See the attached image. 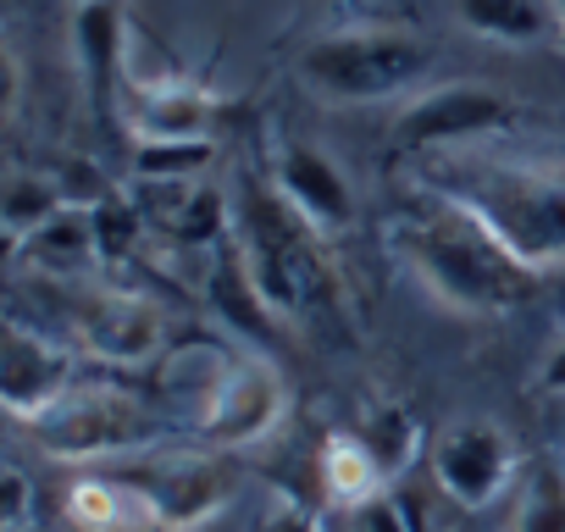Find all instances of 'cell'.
I'll list each match as a JSON object with an SVG mask.
<instances>
[{"label": "cell", "mask_w": 565, "mask_h": 532, "mask_svg": "<svg viewBox=\"0 0 565 532\" xmlns=\"http://www.w3.org/2000/svg\"><path fill=\"white\" fill-rule=\"evenodd\" d=\"M271 532H311V526H306V521L295 515V521H282V526H271Z\"/></svg>", "instance_id": "83f0119b"}, {"label": "cell", "mask_w": 565, "mask_h": 532, "mask_svg": "<svg viewBox=\"0 0 565 532\" xmlns=\"http://www.w3.org/2000/svg\"><path fill=\"white\" fill-rule=\"evenodd\" d=\"M422 189L477 216L526 273H565V161L444 150L422 167Z\"/></svg>", "instance_id": "7a4b0ae2"}, {"label": "cell", "mask_w": 565, "mask_h": 532, "mask_svg": "<svg viewBox=\"0 0 565 532\" xmlns=\"http://www.w3.org/2000/svg\"><path fill=\"white\" fill-rule=\"evenodd\" d=\"M388 249L405 273L455 317H510L537 295V273L526 266L460 205L422 189L394 211Z\"/></svg>", "instance_id": "6da1fadb"}, {"label": "cell", "mask_w": 565, "mask_h": 532, "mask_svg": "<svg viewBox=\"0 0 565 532\" xmlns=\"http://www.w3.org/2000/svg\"><path fill=\"white\" fill-rule=\"evenodd\" d=\"M40 526V488L23 466L0 471V532H34Z\"/></svg>", "instance_id": "484cf974"}, {"label": "cell", "mask_w": 565, "mask_h": 532, "mask_svg": "<svg viewBox=\"0 0 565 532\" xmlns=\"http://www.w3.org/2000/svg\"><path fill=\"white\" fill-rule=\"evenodd\" d=\"M67 211V200H62V189H56V178L45 172H18L12 183H7V205H0V222H7V255L18 249V244H29L45 222H56Z\"/></svg>", "instance_id": "44dd1931"}, {"label": "cell", "mask_w": 565, "mask_h": 532, "mask_svg": "<svg viewBox=\"0 0 565 532\" xmlns=\"http://www.w3.org/2000/svg\"><path fill=\"white\" fill-rule=\"evenodd\" d=\"M282 416H289V383H282V372L266 355H238L194 438H205L211 449H244V444H260L266 433H277Z\"/></svg>", "instance_id": "9c48e42d"}, {"label": "cell", "mask_w": 565, "mask_h": 532, "mask_svg": "<svg viewBox=\"0 0 565 532\" xmlns=\"http://www.w3.org/2000/svg\"><path fill=\"white\" fill-rule=\"evenodd\" d=\"M139 532H178V526H161V521H156V526H139Z\"/></svg>", "instance_id": "f1b7e54d"}, {"label": "cell", "mask_w": 565, "mask_h": 532, "mask_svg": "<svg viewBox=\"0 0 565 532\" xmlns=\"http://www.w3.org/2000/svg\"><path fill=\"white\" fill-rule=\"evenodd\" d=\"M433 477L444 488V499H455L460 510H488L499 504L515 477H521V455H515V438L499 427V422H449L433 444Z\"/></svg>", "instance_id": "8992f818"}, {"label": "cell", "mask_w": 565, "mask_h": 532, "mask_svg": "<svg viewBox=\"0 0 565 532\" xmlns=\"http://www.w3.org/2000/svg\"><path fill=\"white\" fill-rule=\"evenodd\" d=\"M78 311H67L78 350L111 361V366H145L167 355V322L145 295L128 289H78L73 284Z\"/></svg>", "instance_id": "ba28073f"}, {"label": "cell", "mask_w": 565, "mask_h": 532, "mask_svg": "<svg viewBox=\"0 0 565 532\" xmlns=\"http://www.w3.org/2000/svg\"><path fill=\"white\" fill-rule=\"evenodd\" d=\"M78 389H84L78 344H62L45 328H34L23 311H12L7 317V355H0V405H7V416L34 427Z\"/></svg>", "instance_id": "5b68a950"}, {"label": "cell", "mask_w": 565, "mask_h": 532, "mask_svg": "<svg viewBox=\"0 0 565 532\" xmlns=\"http://www.w3.org/2000/svg\"><path fill=\"white\" fill-rule=\"evenodd\" d=\"M233 361H238V350H227V344H178L161 355V394L172 400V411L183 416L189 433H200V422L211 416Z\"/></svg>", "instance_id": "9a60e30c"}, {"label": "cell", "mask_w": 565, "mask_h": 532, "mask_svg": "<svg viewBox=\"0 0 565 532\" xmlns=\"http://www.w3.org/2000/svg\"><path fill=\"white\" fill-rule=\"evenodd\" d=\"M317 477H322V493L333 504H350V510H366L372 499L388 493V477L361 433H333L317 455Z\"/></svg>", "instance_id": "d6986e66"}, {"label": "cell", "mask_w": 565, "mask_h": 532, "mask_svg": "<svg viewBox=\"0 0 565 532\" xmlns=\"http://www.w3.org/2000/svg\"><path fill=\"white\" fill-rule=\"evenodd\" d=\"M537 389L554 394V400H565V339L543 355V366H537Z\"/></svg>", "instance_id": "4316f807"}, {"label": "cell", "mask_w": 565, "mask_h": 532, "mask_svg": "<svg viewBox=\"0 0 565 532\" xmlns=\"http://www.w3.org/2000/svg\"><path fill=\"white\" fill-rule=\"evenodd\" d=\"M18 266H34L45 278H67V284H84V273L100 266V249H95V227H89V211H62L56 222H45L29 244L12 249Z\"/></svg>", "instance_id": "e0dca14e"}, {"label": "cell", "mask_w": 565, "mask_h": 532, "mask_svg": "<svg viewBox=\"0 0 565 532\" xmlns=\"http://www.w3.org/2000/svg\"><path fill=\"white\" fill-rule=\"evenodd\" d=\"M89 227H95V249H100V266H117V260H128L134 249H139V238H145V216H139V205H134V194H111L106 205H95L89 211Z\"/></svg>", "instance_id": "cb8c5ba5"}, {"label": "cell", "mask_w": 565, "mask_h": 532, "mask_svg": "<svg viewBox=\"0 0 565 532\" xmlns=\"http://www.w3.org/2000/svg\"><path fill=\"white\" fill-rule=\"evenodd\" d=\"M271 189L282 194L311 233L322 238H339L350 222H355V194H350V178L333 167V156H322L317 145H300V139H277L271 150Z\"/></svg>", "instance_id": "30bf717a"}, {"label": "cell", "mask_w": 565, "mask_h": 532, "mask_svg": "<svg viewBox=\"0 0 565 532\" xmlns=\"http://www.w3.org/2000/svg\"><path fill=\"white\" fill-rule=\"evenodd\" d=\"M34 438L51 460H117V455H145L161 438V416L134 400L128 389H106V383H84L78 394H67L45 422H34Z\"/></svg>", "instance_id": "277c9868"}, {"label": "cell", "mask_w": 565, "mask_h": 532, "mask_svg": "<svg viewBox=\"0 0 565 532\" xmlns=\"http://www.w3.org/2000/svg\"><path fill=\"white\" fill-rule=\"evenodd\" d=\"M510 532H565V466L537 460L521 482Z\"/></svg>", "instance_id": "7402d4cb"}, {"label": "cell", "mask_w": 565, "mask_h": 532, "mask_svg": "<svg viewBox=\"0 0 565 532\" xmlns=\"http://www.w3.org/2000/svg\"><path fill=\"white\" fill-rule=\"evenodd\" d=\"M134 482L150 493L156 521H161V526H178V532H189V526L211 521V515L227 504V488H233V482L222 477V466H211L205 455L161 460L156 471H139Z\"/></svg>", "instance_id": "7c38bea8"}, {"label": "cell", "mask_w": 565, "mask_h": 532, "mask_svg": "<svg viewBox=\"0 0 565 532\" xmlns=\"http://www.w3.org/2000/svg\"><path fill=\"white\" fill-rule=\"evenodd\" d=\"M510 117H515V106H510L493 84L455 78V84L422 89V95L399 111L394 139H399V145H416V150H460V145H471V139L499 134Z\"/></svg>", "instance_id": "52a82bcc"}, {"label": "cell", "mask_w": 565, "mask_h": 532, "mask_svg": "<svg viewBox=\"0 0 565 532\" xmlns=\"http://www.w3.org/2000/svg\"><path fill=\"white\" fill-rule=\"evenodd\" d=\"M427 67H433V51L416 34L344 29V34H322L300 56V84L333 106H377V100L411 95L427 78Z\"/></svg>", "instance_id": "3957f363"}, {"label": "cell", "mask_w": 565, "mask_h": 532, "mask_svg": "<svg viewBox=\"0 0 565 532\" xmlns=\"http://www.w3.org/2000/svg\"><path fill=\"white\" fill-rule=\"evenodd\" d=\"M361 438H366V449L377 455V466H383V477L394 482L411 460H416V444H422V427H416V416H405L399 405H383V411H372L361 427H355Z\"/></svg>", "instance_id": "603a6c76"}, {"label": "cell", "mask_w": 565, "mask_h": 532, "mask_svg": "<svg viewBox=\"0 0 565 532\" xmlns=\"http://www.w3.org/2000/svg\"><path fill=\"white\" fill-rule=\"evenodd\" d=\"M117 111L134 139H211V128L222 117V106L189 78L156 84V89H122Z\"/></svg>", "instance_id": "8fae6325"}, {"label": "cell", "mask_w": 565, "mask_h": 532, "mask_svg": "<svg viewBox=\"0 0 565 532\" xmlns=\"http://www.w3.org/2000/svg\"><path fill=\"white\" fill-rule=\"evenodd\" d=\"M56 189H62V200H67V211H95V205H106L117 189H111V178L95 167V161H84V156H67L56 172Z\"/></svg>", "instance_id": "d4e9b609"}, {"label": "cell", "mask_w": 565, "mask_h": 532, "mask_svg": "<svg viewBox=\"0 0 565 532\" xmlns=\"http://www.w3.org/2000/svg\"><path fill=\"white\" fill-rule=\"evenodd\" d=\"M205 306L222 317V328H233L238 339H255V344H266L271 333H277V317H271V306L260 300V289H255V278H249V266H244V249H238V238L227 233L211 255H205Z\"/></svg>", "instance_id": "5bb4252c"}, {"label": "cell", "mask_w": 565, "mask_h": 532, "mask_svg": "<svg viewBox=\"0 0 565 532\" xmlns=\"http://www.w3.org/2000/svg\"><path fill=\"white\" fill-rule=\"evenodd\" d=\"M62 515L73 532H139V526H156V504L139 482H122V477H73L67 499H62Z\"/></svg>", "instance_id": "2e32d148"}, {"label": "cell", "mask_w": 565, "mask_h": 532, "mask_svg": "<svg viewBox=\"0 0 565 532\" xmlns=\"http://www.w3.org/2000/svg\"><path fill=\"white\" fill-rule=\"evenodd\" d=\"M460 23L477 34V40H493V45H548L559 34V12L554 0H455Z\"/></svg>", "instance_id": "ac0fdd59"}, {"label": "cell", "mask_w": 565, "mask_h": 532, "mask_svg": "<svg viewBox=\"0 0 565 532\" xmlns=\"http://www.w3.org/2000/svg\"><path fill=\"white\" fill-rule=\"evenodd\" d=\"M128 12L117 0H78L73 12V51H78V67H84V84L89 95L100 100V111L111 117L117 111V95H122V62H128Z\"/></svg>", "instance_id": "4fadbf2b"}, {"label": "cell", "mask_w": 565, "mask_h": 532, "mask_svg": "<svg viewBox=\"0 0 565 532\" xmlns=\"http://www.w3.org/2000/svg\"><path fill=\"white\" fill-rule=\"evenodd\" d=\"M216 161L211 139H134V183H200V172Z\"/></svg>", "instance_id": "ffe728a7"}, {"label": "cell", "mask_w": 565, "mask_h": 532, "mask_svg": "<svg viewBox=\"0 0 565 532\" xmlns=\"http://www.w3.org/2000/svg\"><path fill=\"white\" fill-rule=\"evenodd\" d=\"M554 12H559V29H565V0H554Z\"/></svg>", "instance_id": "f546056e"}]
</instances>
